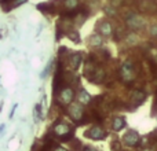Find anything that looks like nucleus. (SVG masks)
Here are the masks:
<instances>
[{"mask_svg": "<svg viewBox=\"0 0 157 151\" xmlns=\"http://www.w3.org/2000/svg\"><path fill=\"white\" fill-rule=\"evenodd\" d=\"M71 132H72V129H71V127H69V124H66V122H63V121L57 122V124L54 125V128H52L54 136H58V138L63 142L69 140V139L73 136V135H71Z\"/></svg>", "mask_w": 157, "mask_h": 151, "instance_id": "nucleus-2", "label": "nucleus"}, {"mask_svg": "<svg viewBox=\"0 0 157 151\" xmlns=\"http://www.w3.org/2000/svg\"><path fill=\"white\" fill-rule=\"evenodd\" d=\"M2 106H3V105H2V103H0V111H2Z\"/></svg>", "mask_w": 157, "mask_h": 151, "instance_id": "nucleus-27", "label": "nucleus"}, {"mask_svg": "<svg viewBox=\"0 0 157 151\" xmlns=\"http://www.w3.org/2000/svg\"><path fill=\"white\" fill-rule=\"evenodd\" d=\"M125 41H127V44L130 47H134V46L138 44L139 39H138V36H136L135 33H128V35H125Z\"/></svg>", "mask_w": 157, "mask_h": 151, "instance_id": "nucleus-17", "label": "nucleus"}, {"mask_svg": "<svg viewBox=\"0 0 157 151\" xmlns=\"http://www.w3.org/2000/svg\"><path fill=\"white\" fill-rule=\"evenodd\" d=\"M120 77L124 83H132L135 78V70H134V65L132 62L127 61L123 63V66L120 68Z\"/></svg>", "mask_w": 157, "mask_h": 151, "instance_id": "nucleus-3", "label": "nucleus"}, {"mask_svg": "<svg viewBox=\"0 0 157 151\" xmlns=\"http://www.w3.org/2000/svg\"><path fill=\"white\" fill-rule=\"evenodd\" d=\"M103 78H105V72H103L102 69H97L94 76H92V81H95V83H101Z\"/></svg>", "mask_w": 157, "mask_h": 151, "instance_id": "nucleus-18", "label": "nucleus"}, {"mask_svg": "<svg viewBox=\"0 0 157 151\" xmlns=\"http://www.w3.org/2000/svg\"><path fill=\"white\" fill-rule=\"evenodd\" d=\"M139 139H141L139 133L134 129H130V131H127V133L123 138V143L127 147H136L139 143Z\"/></svg>", "mask_w": 157, "mask_h": 151, "instance_id": "nucleus-6", "label": "nucleus"}, {"mask_svg": "<svg viewBox=\"0 0 157 151\" xmlns=\"http://www.w3.org/2000/svg\"><path fill=\"white\" fill-rule=\"evenodd\" d=\"M81 150H83V151H97L94 147H90V146H86L84 149H81Z\"/></svg>", "mask_w": 157, "mask_h": 151, "instance_id": "nucleus-22", "label": "nucleus"}, {"mask_svg": "<svg viewBox=\"0 0 157 151\" xmlns=\"http://www.w3.org/2000/svg\"><path fill=\"white\" fill-rule=\"evenodd\" d=\"M84 135H86V138L92 139V140H102V139H105L108 136V133L102 127L95 125V127H91L90 129H87Z\"/></svg>", "mask_w": 157, "mask_h": 151, "instance_id": "nucleus-5", "label": "nucleus"}, {"mask_svg": "<svg viewBox=\"0 0 157 151\" xmlns=\"http://www.w3.org/2000/svg\"><path fill=\"white\" fill-rule=\"evenodd\" d=\"M105 13L108 14L109 17H113V15H116V14H117V11H116V7H113V6H106V7H105Z\"/></svg>", "mask_w": 157, "mask_h": 151, "instance_id": "nucleus-19", "label": "nucleus"}, {"mask_svg": "<svg viewBox=\"0 0 157 151\" xmlns=\"http://www.w3.org/2000/svg\"><path fill=\"white\" fill-rule=\"evenodd\" d=\"M123 4V0H112V6L116 7V6H121Z\"/></svg>", "mask_w": 157, "mask_h": 151, "instance_id": "nucleus-21", "label": "nucleus"}, {"mask_svg": "<svg viewBox=\"0 0 157 151\" xmlns=\"http://www.w3.org/2000/svg\"><path fill=\"white\" fill-rule=\"evenodd\" d=\"M73 99H75V91H73V88H71V87H66V88H63L62 91H61L59 100H61V103H62V105H65V106L71 105V103L73 102Z\"/></svg>", "mask_w": 157, "mask_h": 151, "instance_id": "nucleus-8", "label": "nucleus"}, {"mask_svg": "<svg viewBox=\"0 0 157 151\" xmlns=\"http://www.w3.org/2000/svg\"><path fill=\"white\" fill-rule=\"evenodd\" d=\"M145 98H146V94H145L144 91H134L132 95H131V102L141 103L145 100Z\"/></svg>", "mask_w": 157, "mask_h": 151, "instance_id": "nucleus-15", "label": "nucleus"}, {"mask_svg": "<svg viewBox=\"0 0 157 151\" xmlns=\"http://www.w3.org/2000/svg\"><path fill=\"white\" fill-rule=\"evenodd\" d=\"M125 25L130 28L131 30H142L146 26V21L142 15L136 13H128L125 17Z\"/></svg>", "mask_w": 157, "mask_h": 151, "instance_id": "nucleus-1", "label": "nucleus"}, {"mask_svg": "<svg viewBox=\"0 0 157 151\" xmlns=\"http://www.w3.org/2000/svg\"><path fill=\"white\" fill-rule=\"evenodd\" d=\"M149 35L152 36V37H157V22L149 28Z\"/></svg>", "mask_w": 157, "mask_h": 151, "instance_id": "nucleus-20", "label": "nucleus"}, {"mask_svg": "<svg viewBox=\"0 0 157 151\" xmlns=\"http://www.w3.org/2000/svg\"><path fill=\"white\" fill-rule=\"evenodd\" d=\"M4 128H6V127H4V125H2V127H0V136H2V135H3V131H4Z\"/></svg>", "mask_w": 157, "mask_h": 151, "instance_id": "nucleus-24", "label": "nucleus"}, {"mask_svg": "<svg viewBox=\"0 0 157 151\" xmlns=\"http://www.w3.org/2000/svg\"><path fill=\"white\" fill-rule=\"evenodd\" d=\"M88 43H90V46L91 47H94V48H98V47H101L102 46V43H103V39H102V36H99V35H91L90 36V40H88Z\"/></svg>", "mask_w": 157, "mask_h": 151, "instance_id": "nucleus-14", "label": "nucleus"}, {"mask_svg": "<svg viewBox=\"0 0 157 151\" xmlns=\"http://www.w3.org/2000/svg\"><path fill=\"white\" fill-rule=\"evenodd\" d=\"M155 62L157 63V55H156V57H155Z\"/></svg>", "mask_w": 157, "mask_h": 151, "instance_id": "nucleus-26", "label": "nucleus"}, {"mask_svg": "<svg viewBox=\"0 0 157 151\" xmlns=\"http://www.w3.org/2000/svg\"><path fill=\"white\" fill-rule=\"evenodd\" d=\"M26 2H28V0H8V2L3 6V10H4V11H10V10H13V8L22 6L24 3H26Z\"/></svg>", "mask_w": 157, "mask_h": 151, "instance_id": "nucleus-13", "label": "nucleus"}, {"mask_svg": "<svg viewBox=\"0 0 157 151\" xmlns=\"http://www.w3.org/2000/svg\"><path fill=\"white\" fill-rule=\"evenodd\" d=\"M99 32L102 36H105V37H109V36H112V33H113V29H112V25L109 21H102L99 24Z\"/></svg>", "mask_w": 157, "mask_h": 151, "instance_id": "nucleus-11", "label": "nucleus"}, {"mask_svg": "<svg viewBox=\"0 0 157 151\" xmlns=\"http://www.w3.org/2000/svg\"><path fill=\"white\" fill-rule=\"evenodd\" d=\"M81 61H83V55H81L80 52H75V54L71 55V58H69V65H71V68L73 69V70H77Z\"/></svg>", "mask_w": 157, "mask_h": 151, "instance_id": "nucleus-10", "label": "nucleus"}, {"mask_svg": "<svg viewBox=\"0 0 157 151\" xmlns=\"http://www.w3.org/2000/svg\"><path fill=\"white\" fill-rule=\"evenodd\" d=\"M77 100H78V103H80V105L86 106V105H90V103H91L92 98H91V95H90L88 92L86 91V89H84V88H81L80 91H78Z\"/></svg>", "mask_w": 157, "mask_h": 151, "instance_id": "nucleus-9", "label": "nucleus"}, {"mask_svg": "<svg viewBox=\"0 0 157 151\" xmlns=\"http://www.w3.org/2000/svg\"><path fill=\"white\" fill-rule=\"evenodd\" d=\"M54 151H68V150H65V149H62V147H57Z\"/></svg>", "mask_w": 157, "mask_h": 151, "instance_id": "nucleus-23", "label": "nucleus"}, {"mask_svg": "<svg viewBox=\"0 0 157 151\" xmlns=\"http://www.w3.org/2000/svg\"><path fill=\"white\" fill-rule=\"evenodd\" d=\"M68 113L69 117L73 120L75 122H80L84 117V110H83V106L80 105L78 102H72L71 105H68Z\"/></svg>", "mask_w": 157, "mask_h": 151, "instance_id": "nucleus-4", "label": "nucleus"}, {"mask_svg": "<svg viewBox=\"0 0 157 151\" xmlns=\"http://www.w3.org/2000/svg\"><path fill=\"white\" fill-rule=\"evenodd\" d=\"M78 4H80L78 0H65V2H63V8L68 11H73L78 7Z\"/></svg>", "mask_w": 157, "mask_h": 151, "instance_id": "nucleus-16", "label": "nucleus"}, {"mask_svg": "<svg viewBox=\"0 0 157 151\" xmlns=\"http://www.w3.org/2000/svg\"><path fill=\"white\" fill-rule=\"evenodd\" d=\"M138 10L145 14H156L157 3L153 0H141V2H138Z\"/></svg>", "mask_w": 157, "mask_h": 151, "instance_id": "nucleus-7", "label": "nucleus"}, {"mask_svg": "<svg viewBox=\"0 0 157 151\" xmlns=\"http://www.w3.org/2000/svg\"><path fill=\"white\" fill-rule=\"evenodd\" d=\"M144 151H155V150H153V149H145Z\"/></svg>", "mask_w": 157, "mask_h": 151, "instance_id": "nucleus-25", "label": "nucleus"}, {"mask_svg": "<svg viewBox=\"0 0 157 151\" xmlns=\"http://www.w3.org/2000/svg\"><path fill=\"white\" fill-rule=\"evenodd\" d=\"M112 128H113V131H116V132H120L121 129H124L125 128V118L124 117H114L113 122H112Z\"/></svg>", "mask_w": 157, "mask_h": 151, "instance_id": "nucleus-12", "label": "nucleus"}]
</instances>
